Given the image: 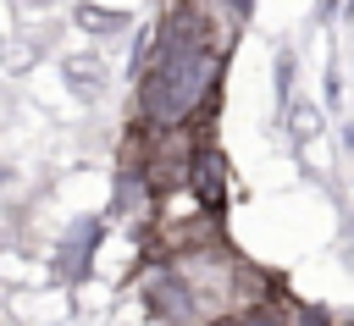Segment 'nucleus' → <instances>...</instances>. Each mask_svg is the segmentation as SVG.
Wrapping results in <instances>:
<instances>
[{
  "label": "nucleus",
  "mask_w": 354,
  "mask_h": 326,
  "mask_svg": "<svg viewBox=\"0 0 354 326\" xmlns=\"http://www.w3.org/2000/svg\"><path fill=\"white\" fill-rule=\"evenodd\" d=\"M221 50H227V39L210 33L199 0H177L166 11L149 66H144V99H138L149 127H188L199 116V105L210 99L216 77H221Z\"/></svg>",
  "instance_id": "1"
},
{
  "label": "nucleus",
  "mask_w": 354,
  "mask_h": 326,
  "mask_svg": "<svg viewBox=\"0 0 354 326\" xmlns=\"http://www.w3.org/2000/svg\"><path fill=\"white\" fill-rule=\"evenodd\" d=\"M221 182H227V166H221V155L205 144V149H194V166H188V188L199 193V204H221Z\"/></svg>",
  "instance_id": "2"
}]
</instances>
